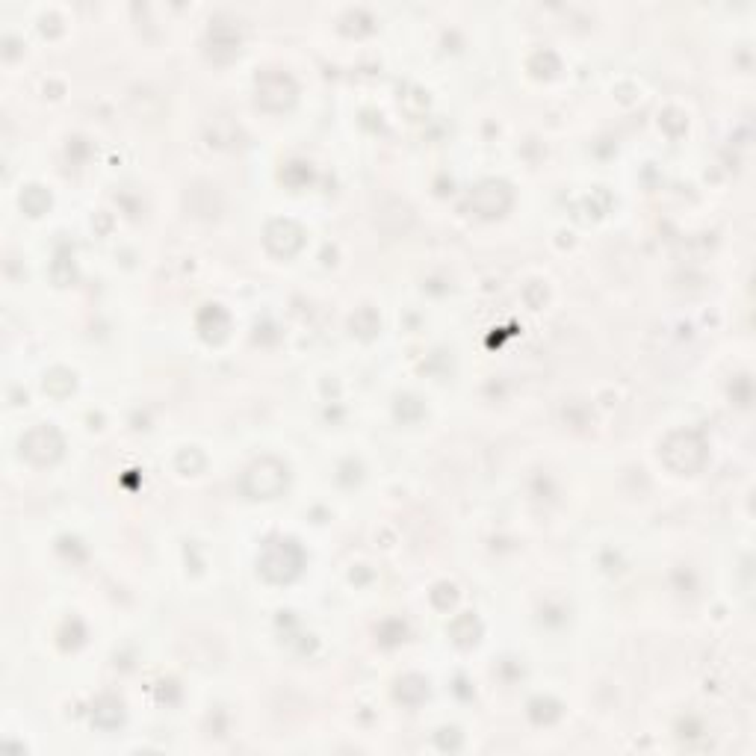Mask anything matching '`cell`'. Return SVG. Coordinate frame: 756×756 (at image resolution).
Returning a JSON list of instances; mask_svg holds the SVG:
<instances>
[{
    "label": "cell",
    "instance_id": "cell-1",
    "mask_svg": "<svg viewBox=\"0 0 756 756\" xmlns=\"http://www.w3.org/2000/svg\"><path fill=\"white\" fill-rule=\"evenodd\" d=\"M257 565H260V573L269 582H290V579L299 576V570L305 565V556H302V550H299L296 541H290V538H272V541H266Z\"/></svg>",
    "mask_w": 756,
    "mask_h": 756
},
{
    "label": "cell",
    "instance_id": "cell-2",
    "mask_svg": "<svg viewBox=\"0 0 756 756\" xmlns=\"http://www.w3.org/2000/svg\"><path fill=\"white\" fill-rule=\"evenodd\" d=\"M662 461L674 473H683V476L697 473L706 461V443L700 441L697 432H674L662 443Z\"/></svg>",
    "mask_w": 756,
    "mask_h": 756
},
{
    "label": "cell",
    "instance_id": "cell-3",
    "mask_svg": "<svg viewBox=\"0 0 756 756\" xmlns=\"http://www.w3.org/2000/svg\"><path fill=\"white\" fill-rule=\"evenodd\" d=\"M243 488L254 500H272L287 488V467L275 458H260L246 470Z\"/></svg>",
    "mask_w": 756,
    "mask_h": 756
},
{
    "label": "cell",
    "instance_id": "cell-4",
    "mask_svg": "<svg viewBox=\"0 0 756 756\" xmlns=\"http://www.w3.org/2000/svg\"><path fill=\"white\" fill-rule=\"evenodd\" d=\"M257 101L266 110H287L296 101V83L284 71H266L257 77Z\"/></svg>",
    "mask_w": 756,
    "mask_h": 756
},
{
    "label": "cell",
    "instance_id": "cell-5",
    "mask_svg": "<svg viewBox=\"0 0 756 756\" xmlns=\"http://www.w3.org/2000/svg\"><path fill=\"white\" fill-rule=\"evenodd\" d=\"M21 449H24V455H27L30 461H36V464H51V461H57V458L63 455V438H60V432L51 429V426H36L33 432L24 435Z\"/></svg>",
    "mask_w": 756,
    "mask_h": 756
},
{
    "label": "cell",
    "instance_id": "cell-6",
    "mask_svg": "<svg viewBox=\"0 0 756 756\" xmlns=\"http://www.w3.org/2000/svg\"><path fill=\"white\" fill-rule=\"evenodd\" d=\"M470 204L479 216L485 219H494V216H503L505 210L511 207V189L503 181H485L479 187L473 189L470 195Z\"/></svg>",
    "mask_w": 756,
    "mask_h": 756
},
{
    "label": "cell",
    "instance_id": "cell-7",
    "mask_svg": "<svg viewBox=\"0 0 756 756\" xmlns=\"http://www.w3.org/2000/svg\"><path fill=\"white\" fill-rule=\"evenodd\" d=\"M266 246L275 254H284V257L296 254L302 249V231H299V225L284 222V219L272 222L269 231H266Z\"/></svg>",
    "mask_w": 756,
    "mask_h": 756
}]
</instances>
